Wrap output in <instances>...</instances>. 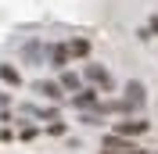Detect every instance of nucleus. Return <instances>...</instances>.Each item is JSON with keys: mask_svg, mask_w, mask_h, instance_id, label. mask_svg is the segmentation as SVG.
Listing matches in <instances>:
<instances>
[{"mask_svg": "<svg viewBox=\"0 0 158 154\" xmlns=\"http://www.w3.org/2000/svg\"><path fill=\"white\" fill-rule=\"evenodd\" d=\"M148 129H151V122H144V118H122V122H115V136H126V140L148 133Z\"/></svg>", "mask_w": 158, "mask_h": 154, "instance_id": "nucleus-2", "label": "nucleus"}, {"mask_svg": "<svg viewBox=\"0 0 158 154\" xmlns=\"http://www.w3.org/2000/svg\"><path fill=\"white\" fill-rule=\"evenodd\" d=\"M101 154H144L133 140H126V136H115V133H108L104 136V151Z\"/></svg>", "mask_w": 158, "mask_h": 154, "instance_id": "nucleus-1", "label": "nucleus"}, {"mask_svg": "<svg viewBox=\"0 0 158 154\" xmlns=\"http://www.w3.org/2000/svg\"><path fill=\"white\" fill-rule=\"evenodd\" d=\"M86 79H90V86H94V90H111V86H115L104 65H86Z\"/></svg>", "mask_w": 158, "mask_h": 154, "instance_id": "nucleus-3", "label": "nucleus"}, {"mask_svg": "<svg viewBox=\"0 0 158 154\" xmlns=\"http://www.w3.org/2000/svg\"><path fill=\"white\" fill-rule=\"evenodd\" d=\"M47 133H50V136H65V122H50Z\"/></svg>", "mask_w": 158, "mask_h": 154, "instance_id": "nucleus-12", "label": "nucleus"}, {"mask_svg": "<svg viewBox=\"0 0 158 154\" xmlns=\"http://www.w3.org/2000/svg\"><path fill=\"white\" fill-rule=\"evenodd\" d=\"M151 32H158V14H155V18L148 22V36H151Z\"/></svg>", "mask_w": 158, "mask_h": 154, "instance_id": "nucleus-14", "label": "nucleus"}, {"mask_svg": "<svg viewBox=\"0 0 158 154\" xmlns=\"http://www.w3.org/2000/svg\"><path fill=\"white\" fill-rule=\"evenodd\" d=\"M61 90H72V93H79V75L76 72H61V83H58Z\"/></svg>", "mask_w": 158, "mask_h": 154, "instance_id": "nucleus-10", "label": "nucleus"}, {"mask_svg": "<svg viewBox=\"0 0 158 154\" xmlns=\"http://www.w3.org/2000/svg\"><path fill=\"white\" fill-rule=\"evenodd\" d=\"M25 58H29V61H40V58H43V47H40V43H29V47H25Z\"/></svg>", "mask_w": 158, "mask_h": 154, "instance_id": "nucleus-11", "label": "nucleus"}, {"mask_svg": "<svg viewBox=\"0 0 158 154\" xmlns=\"http://www.w3.org/2000/svg\"><path fill=\"white\" fill-rule=\"evenodd\" d=\"M72 104L76 107H83V111H97V104H101V93L94 86H86V90H79L76 97H72Z\"/></svg>", "mask_w": 158, "mask_h": 154, "instance_id": "nucleus-5", "label": "nucleus"}, {"mask_svg": "<svg viewBox=\"0 0 158 154\" xmlns=\"http://www.w3.org/2000/svg\"><path fill=\"white\" fill-rule=\"evenodd\" d=\"M0 79H4L7 86H18V83H22V75H18V68H15V65H0Z\"/></svg>", "mask_w": 158, "mask_h": 154, "instance_id": "nucleus-9", "label": "nucleus"}, {"mask_svg": "<svg viewBox=\"0 0 158 154\" xmlns=\"http://www.w3.org/2000/svg\"><path fill=\"white\" fill-rule=\"evenodd\" d=\"M122 100H126L133 111H137V107H144V104H148V90H144V83H137V79H133V83H126V97H122Z\"/></svg>", "mask_w": 158, "mask_h": 154, "instance_id": "nucleus-4", "label": "nucleus"}, {"mask_svg": "<svg viewBox=\"0 0 158 154\" xmlns=\"http://www.w3.org/2000/svg\"><path fill=\"white\" fill-rule=\"evenodd\" d=\"M36 93H43L47 100H61V93H65V90H61L58 83H36Z\"/></svg>", "mask_w": 158, "mask_h": 154, "instance_id": "nucleus-7", "label": "nucleus"}, {"mask_svg": "<svg viewBox=\"0 0 158 154\" xmlns=\"http://www.w3.org/2000/svg\"><path fill=\"white\" fill-rule=\"evenodd\" d=\"M50 65L61 68V72H65V65H69V50L61 47V43H58V47H50Z\"/></svg>", "mask_w": 158, "mask_h": 154, "instance_id": "nucleus-8", "label": "nucleus"}, {"mask_svg": "<svg viewBox=\"0 0 158 154\" xmlns=\"http://www.w3.org/2000/svg\"><path fill=\"white\" fill-rule=\"evenodd\" d=\"M65 50H69V58H86L90 54V39H72V43H65Z\"/></svg>", "mask_w": 158, "mask_h": 154, "instance_id": "nucleus-6", "label": "nucleus"}, {"mask_svg": "<svg viewBox=\"0 0 158 154\" xmlns=\"http://www.w3.org/2000/svg\"><path fill=\"white\" fill-rule=\"evenodd\" d=\"M36 133H40L36 125H25V129H22V133H18V136H22V140H32V136H36Z\"/></svg>", "mask_w": 158, "mask_h": 154, "instance_id": "nucleus-13", "label": "nucleus"}]
</instances>
